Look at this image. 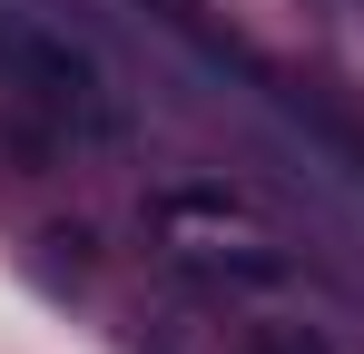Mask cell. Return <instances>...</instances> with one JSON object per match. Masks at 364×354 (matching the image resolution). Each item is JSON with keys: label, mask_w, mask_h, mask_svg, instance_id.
I'll use <instances>...</instances> for the list:
<instances>
[{"label": "cell", "mask_w": 364, "mask_h": 354, "mask_svg": "<svg viewBox=\"0 0 364 354\" xmlns=\"http://www.w3.org/2000/svg\"><path fill=\"white\" fill-rule=\"evenodd\" d=\"M266 354H325L315 335H266Z\"/></svg>", "instance_id": "cell-1"}]
</instances>
